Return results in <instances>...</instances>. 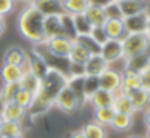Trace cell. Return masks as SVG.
<instances>
[{
	"mask_svg": "<svg viewBox=\"0 0 150 138\" xmlns=\"http://www.w3.org/2000/svg\"><path fill=\"white\" fill-rule=\"evenodd\" d=\"M44 15L37 11L33 5H28L18 18V28L19 32L25 40L33 44H40L46 40L44 34Z\"/></svg>",
	"mask_w": 150,
	"mask_h": 138,
	"instance_id": "6da1fadb",
	"label": "cell"
},
{
	"mask_svg": "<svg viewBox=\"0 0 150 138\" xmlns=\"http://www.w3.org/2000/svg\"><path fill=\"white\" fill-rule=\"evenodd\" d=\"M68 78L65 75H62L57 71H50L47 72V75L41 80V85H40V91L34 99V103L31 107H37V106H43V110H46L50 104H54V99L59 94V91L66 85ZM30 107V109H31Z\"/></svg>",
	"mask_w": 150,
	"mask_h": 138,
	"instance_id": "7a4b0ae2",
	"label": "cell"
},
{
	"mask_svg": "<svg viewBox=\"0 0 150 138\" xmlns=\"http://www.w3.org/2000/svg\"><path fill=\"white\" fill-rule=\"evenodd\" d=\"M122 47H124V59L134 57L150 49V37L147 35V32L127 34L122 38Z\"/></svg>",
	"mask_w": 150,
	"mask_h": 138,
	"instance_id": "3957f363",
	"label": "cell"
},
{
	"mask_svg": "<svg viewBox=\"0 0 150 138\" xmlns=\"http://www.w3.org/2000/svg\"><path fill=\"white\" fill-rule=\"evenodd\" d=\"M72 43L74 40L68 38V37H62V35H54V37H49L46 38L41 44L46 47L47 51H50L54 56H60V57H68L69 51L72 49Z\"/></svg>",
	"mask_w": 150,
	"mask_h": 138,
	"instance_id": "277c9868",
	"label": "cell"
},
{
	"mask_svg": "<svg viewBox=\"0 0 150 138\" xmlns=\"http://www.w3.org/2000/svg\"><path fill=\"white\" fill-rule=\"evenodd\" d=\"M54 104H56L62 112H65V113H72V112H75V110L80 107V100H78L77 94L72 91V88L66 84V85L59 91V94L56 96Z\"/></svg>",
	"mask_w": 150,
	"mask_h": 138,
	"instance_id": "5b68a950",
	"label": "cell"
},
{
	"mask_svg": "<svg viewBox=\"0 0 150 138\" xmlns=\"http://www.w3.org/2000/svg\"><path fill=\"white\" fill-rule=\"evenodd\" d=\"M100 54L102 57L110 65L119 59L124 57V47H122V40H112L109 38L100 46Z\"/></svg>",
	"mask_w": 150,
	"mask_h": 138,
	"instance_id": "8992f818",
	"label": "cell"
},
{
	"mask_svg": "<svg viewBox=\"0 0 150 138\" xmlns=\"http://www.w3.org/2000/svg\"><path fill=\"white\" fill-rule=\"evenodd\" d=\"M99 82H100V88L112 93H119L122 85V72L108 68L103 74L99 75Z\"/></svg>",
	"mask_w": 150,
	"mask_h": 138,
	"instance_id": "52a82bcc",
	"label": "cell"
},
{
	"mask_svg": "<svg viewBox=\"0 0 150 138\" xmlns=\"http://www.w3.org/2000/svg\"><path fill=\"white\" fill-rule=\"evenodd\" d=\"M147 19H149V13H147V11L140 12V13L132 15V16L122 18V21H124V27H125L127 34L146 32V28H147Z\"/></svg>",
	"mask_w": 150,
	"mask_h": 138,
	"instance_id": "ba28073f",
	"label": "cell"
},
{
	"mask_svg": "<svg viewBox=\"0 0 150 138\" xmlns=\"http://www.w3.org/2000/svg\"><path fill=\"white\" fill-rule=\"evenodd\" d=\"M149 66H150V49L147 51L141 53V54H137L134 57L125 59V69L124 71L141 75Z\"/></svg>",
	"mask_w": 150,
	"mask_h": 138,
	"instance_id": "9c48e42d",
	"label": "cell"
},
{
	"mask_svg": "<svg viewBox=\"0 0 150 138\" xmlns=\"http://www.w3.org/2000/svg\"><path fill=\"white\" fill-rule=\"evenodd\" d=\"M31 5L37 11H40L44 16H53V15L65 13L63 0H34Z\"/></svg>",
	"mask_w": 150,
	"mask_h": 138,
	"instance_id": "30bf717a",
	"label": "cell"
},
{
	"mask_svg": "<svg viewBox=\"0 0 150 138\" xmlns=\"http://www.w3.org/2000/svg\"><path fill=\"white\" fill-rule=\"evenodd\" d=\"M108 68H109V63L102 57L100 53H97V54H91L90 59L86 62L84 71H86V75L99 77L100 74H103V72L106 71Z\"/></svg>",
	"mask_w": 150,
	"mask_h": 138,
	"instance_id": "8fae6325",
	"label": "cell"
},
{
	"mask_svg": "<svg viewBox=\"0 0 150 138\" xmlns=\"http://www.w3.org/2000/svg\"><path fill=\"white\" fill-rule=\"evenodd\" d=\"M116 3L119 6L122 18L132 16V15H137L140 12L147 11L146 0H122V2H116Z\"/></svg>",
	"mask_w": 150,
	"mask_h": 138,
	"instance_id": "7c38bea8",
	"label": "cell"
},
{
	"mask_svg": "<svg viewBox=\"0 0 150 138\" xmlns=\"http://www.w3.org/2000/svg\"><path fill=\"white\" fill-rule=\"evenodd\" d=\"M25 109H22L21 106H18L13 100L11 101H3V106H2V113L3 119L5 120H12V122H21L22 118L25 116Z\"/></svg>",
	"mask_w": 150,
	"mask_h": 138,
	"instance_id": "4fadbf2b",
	"label": "cell"
},
{
	"mask_svg": "<svg viewBox=\"0 0 150 138\" xmlns=\"http://www.w3.org/2000/svg\"><path fill=\"white\" fill-rule=\"evenodd\" d=\"M140 88H143L141 87V77L138 74L124 71L122 72V85H121L119 93H124L127 96H131L134 91H137Z\"/></svg>",
	"mask_w": 150,
	"mask_h": 138,
	"instance_id": "5bb4252c",
	"label": "cell"
},
{
	"mask_svg": "<svg viewBox=\"0 0 150 138\" xmlns=\"http://www.w3.org/2000/svg\"><path fill=\"white\" fill-rule=\"evenodd\" d=\"M103 27H105L108 37L112 40H122L127 35L122 18H108V21Z\"/></svg>",
	"mask_w": 150,
	"mask_h": 138,
	"instance_id": "9a60e30c",
	"label": "cell"
},
{
	"mask_svg": "<svg viewBox=\"0 0 150 138\" xmlns=\"http://www.w3.org/2000/svg\"><path fill=\"white\" fill-rule=\"evenodd\" d=\"M28 62H30L31 72H33L37 78H40V80H43V78L47 75V72L50 71L49 66H47V63H46V60H44L34 49H33L31 54L28 56Z\"/></svg>",
	"mask_w": 150,
	"mask_h": 138,
	"instance_id": "2e32d148",
	"label": "cell"
},
{
	"mask_svg": "<svg viewBox=\"0 0 150 138\" xmlns=\"http://www.w3.org/2000/svg\"><path fill=\"white\" fill-rule=\"evenodd\" d=\"M44 34H46V38L54 37V35L66 37L65 30L62 27V18H60V15H53V16H46L44 18Z\"/></svg>",
	"mask_w": 150,
	"mask_h": 138,
	"instance_id": "e0dca14e",
	"label": "cell"
},
{
	"mask_svg": "<svg viewBox=\"0 0 150 138\" xmlns=\"http://www.w3.org/2000/svg\"><path fill=\"white\" fill-rule=\"evenodd\" d=\"M115 97H116V93H112V91H108V90L99 88V90H97V91L88 99V101L94 106V109L110 107V106H113Z\"/></svg>",
	"mask_w": 150,
	"mask_h": 138,
	"instance_id": "ac0fdd59",
	"label": "cell"
},
{
	"mask_svg": "<svg viewBox=\"0 0 150 138\" xmlns=\"http://www.w3.org/2000/svg\"><path fill=\"white\" fill-rule=\"evenodd\" d=\"M90 56H91V53H90V50H88L84 44H81V43L77 41V40H74L72 49H71L69 56H68L69 62H72V63H80V65H86V62L90 59Z\"/></svg>",
	"mask_w": 150,
	"mask_h": 138,
	"instance_id": "d6986e66",
	"label": "cell"
},
{
	"mask_svg": "<svg viewBox=\"0 0 150 138\" xmlns=\"http://www.w3.org/2000/svg\"><path fill=\"white\" fill-rule=\"evenodd\" d=\"M24 75L22 68L18 65H11V63H3L0 69V77L3 82H19Z\"/></svg>",
	"mask_w": 150,
	"mask_h": 138,
	"instance_id": "ffe728a7",
	"label": "cell"
},
{
	"mask_svg": "<svg viewBox=\"0 0 150 138\" xmlns=\"http://www.w3.org/2000/svg\"><path fill=\"white\" fill-rule=\"evenodd\" d=\"M113 109L116 113H124V115H131V116L137 112L131 101V97L124 93H116V97L113 101Z\"/></svg>",
	"mask_w": 150,
	"mask_h": 138,
	"instance_id": "44dd1931",
	"label": "cell"
},
{
	"mask_svg": "<svg viewBox=\"0 0 150 138\" xmlns=\"http://www.w3.org/2000/svg\"><path fill=\"white\" fill-rule=\"evenodd\" d=\"M84 16L87 18V21L91 27H103L108 21V15H106L105 9L97 8V6H88L87 11L84 12Z\"/></svg>",
	"mask_w": 150,
	"mask_h": 138,
	"instance_id": "7402d4cb",
	"label": "cell"
},
{
	"mask_svg": "<svg viewBox=\"0 0 150 138\" xmlns=\"http://www.w3.org/2000/svg\"><path fill=\"white\" fill-rule=\"evenodd\" d=\"M19 85H21V88H24V90L30 91L31 94L37 96L38 91H40L41 80L37 78L31 71H28V72H25V74L22 75V78H21V81H19Z\"/></svg>",
	"mask_w": 150,
	"mask_h": 138,
	"instance_id": "603a6c76",
	"label": "cell"
},
{
	"mask_svg": "<svg viewBox=\"0 0 150 138\" xmlns=\"http://www.w3.org/2000/svg\"><path fill=\"white\" fill-rule=\"evenodd\" d=\"M131 101L135 107V110H146L147 107H150V91L146 88H140L137 91H134L131 96Z\"/></svg>",
	"mask_w": 150,
	"mask_h": 138,
	"instance_id": "cb8c5ba5",
	"label": "cell"
},
{
	"mask_svg": "<svg viewBox=\"0 0 150 138\" xmlns=\"http://www.w3.org/2000/svg\"><path fill=\"white\" fill-rule=\"evenodd\" d=\"M28 59V54L21 49V47H11L6 53H5V63H11V65H18L22 66Z\"/></svg>",
	"mask_w": 150,
	"mask_h": 138,
	"instance_id": "d4e9b609",
	"label": "cell"
},
{
	"mask_svg": "<svg viewBox=\"0 0 150 138\" xmlns=\"http://www.w3.org/2000/svg\"><path fill=\"white\" fill-rule=\"evenodd\" d=\"M88 6H90L88 0H63L65 13H69V15H80V13H84Z\"/></svg>",
	"mask_w": 150,
	"mask_h": 138,
	"instance_id": "484cf974",
	"label": "cell"
},
{
	"mask_svg": "<svg viewBox=\"0 0 150 138\" xmlns=\"http://www.w3.org/2000/svg\"><path fill=\"white\" fill-rule=\"evenodd\" d=\"M115 113H116V112H115L113 106H110V107H100V109H96V110H94V122L100 123L102 126H110Z\"/></svg>",
	"mask_w": 150,
	"mask_h": 138,
	"instance_id": "4316f807",
	"label": "cell"
},
{
	"mask_svg": "<svg viewBox=\"0 0 150 138\" xmlns=\"http://www.w3.org/2000/svg\"><path fill=\"white\" fill-rule=\"evenodd\" d=\"M81 132L86 138H106V129L97 122H88L81 128Z\"/></svg>",
	"mask_w": 150,
	"mask_h": 138,
	"instance_id": "83f0119b",
	"label": "cell"
},
{
	"mask_svg": "<svg viewBox=\"0 0 150 138\" xmlns=\"http://www.w3.org/2000/svg\"><path fill=\"white\" fill-rule=\"evenodd\" d=\"M110 126L115 131H128L132 126V116L131 115H124V113H115Z\"/></svg>",
	"mask_w": 150,
	"mask_h": 138,
	"instance_id": "f1b7e54d",
	"label": "cell"
},
{
	"mask_svg": "<svg viewBox=\"0 0 150 138\" xmlns=\"http://www.w3.org/2000/svg\"><path fill=\"white\" fill-rule=\"evenodd\" d=\"M72 21H74V27H75L77 37H78V35H87V34H90V31H91L93 27L88 24V21H87V18L84 16V13L72 15Z\"/></svg>",
	"mask_w": 150,
	"mask_h": 138,
	"instance_id": "f546056e",
	"label": "cell"
},
{
	"mask_svg": "<svg viewBox=\"0 0 150 138\" xmlns=\"http://www.w3.org/2000/svg\"><path fill=\"white\" fill-rule=\"evenodd\" d=\"M34 99H35L34 94H31L30 91H27V90H24V88H19L18 93L15 94V97H13V101H15L18 106H21L22 109L28 110V109L33 106Z\"/></svg>",
	"mask_w": 150,
	"mask_h": 138,
	"instance_id": "4dcf8cb0",
	"label": "cell"
},
{
	"mask_svg": "<svg viewBox=\"0 0 150 138\" xmlns=\"http://www.w3.org/2000/svg\"><path fill=\"white\" fill-rule=\"evenodd\" d=\"M15 135H22V126L19 122H12V120H5L2 128H0V138L3 137H15Z\"/></svg>",
	"mask_w": 150,
	"mask_h": 138,
	"instance_id": "1f68e13d",
	"label": "cell"
},
{
	"mask_svg": "<svg viewBox=\"0 0 150 138\" xmlns=\"http://www.w3.org/2000/svg\"><path fill=\"white\" fill-rule=\"evenodd\" d=\"M99 88H100L99 77H91V75H86V77H84V94H86V99H87V100H88Z\"/></svg>",
	"mask_w": 150,
	"mask_h": 138,
	"instance_id": "d6a6232c",
	"label": "cell"
},
{
	"mask_svg": "<svg viewBox=\"0 0 150 138\" xmlns=\"http://www.w3.org/2000/svg\"><path fill=\"white\" fill-rule=\"evenodd\" d=\"M21 88L19 82H5L2 91H0V99L3 101H11L13 100L15 94L18 93V90Z\"/></svg>",
	"mask_w": 150,
	"mask_h": 138,
	"instance_id": "836d02e7",
	"label": "cell"
},
{
	"mask_svg": "<svg viewBox=\"0 0 150 138\" xmlns=\"http://www.w3.org/2000/svg\"><path fill=\"white\" fill-rule=\"evenodd\" d=\"M77 41H80L81 44H84L88 50H90V53L91 54H97V53H100V46L87 34V35H78L77 38H75Z\"/></svg>",
	"mask_w": 150,
	"mask_h": 138,
	"instance_id": "e575fe53",
	"label": "cell"
},
{
	"mask_svg": "<svg viewBox=\"0 0 150 138\" xmlns=\"http://www.w3.org/2000/svg\"><path fill=\"white\" fill-rule=\"evenodd\" d=\"M88 35H90L99 46H102L105 41L109 40V37H108V34H106V31H105V27H93Z\"/></svg>",
	"mask_w": 150,
	"mask_h": 138,
	"instance_id": "d590c367",
	"label": "cell"
},
{
	"mask_svg": "<svg viewBox=\"0 0 150 138\" xmlns=\"http://www.w3.org/2000/svg\"><path fill=\"white\" fill-rule=\"evenodd\" d=\"M15 2L16 0H0V16H6L8 13H11L15 8Z\"/></svg>",
	"mask_w": 150,
	"mask_h": 138,
	"instance_id": "8d00e7d4",
	"label": "cell"
},
{
	"mask_svg": "<svg viewBox=\"0 0 150 138\" xmlns=\"http://www.w3.org/2000/svg\"><path fill=\"white\" fill-rule=\"evenodd\" d=\"M105 12H106L108 18H122L121 11H119V6H118L116 2H113V3H110L108 8H105Z\"/></svg>",
	"mask_w": 150,
	"mask_h": 138,
	"instance_id": "74e56055",
	"label": "cell"
},
{
	"mask_svg": "<svg viewBox=\"0 0 150 138\" xmlns=\"http://www.w3.org/2000/svg\"><path fill=\"white\" fill-rule=\"evenodd\" d=\"M140 77H141V87L150 91V66L146 69Z\"/></svg>",
	"mask_w": 150,
	"mask_h": 138,
	"instance_id": "f35d334b",
	"label": "cell"
},
{
	"mask_svg": "<svg viewBox=\"0 0 150 138\" xmlns=\"http://www.w3.org/2000/svg\"><path fill=\"white\" fill-rule=\"evenodd\" d=\"M88 2H90V6H97V8L105 9V8H108L110 3H113L115 0H88Z\"/></svg>",
	"mask_w": 150,
	"mask_h": 138,
	"instance_id": "ab89813d",
	"label": "cell"
},
{
	"mask_svg": "<svg viewBox=\"0 0 150 138\" xmlns=\"http://www.w3.org/2000/svg\"><path fill=\"white\" fill-rule=\"evenodd\" d=\"M144 122H146V126L150 128V107H147V110L144 113Z\"/></svg>",
	"mask_w": 150,
	"mask_h": 138,
	"instance_id": "60d3db41",
	"label": "cell"
},
{
	"mask_svg": "<svg viewBox=\"0 0 150 138\" xmlns=\"http://www.w3.org/2000/svg\"><path fill=\"white\" fill-rule=\"evenodd\" d=\"M6 30V22H5V18L3 16H0V35H2Z\"/></svg>",
	"mask_w": 150,
	"mask_h": 138,
	"instance_id": "b9f144b4",
	"label": "cell"
},
{
	"mask_svg": "<svg viewBox=\"0 0 150 138\" xmlns=\"http://www.w3.org/2000/svg\"><path fill=\"white\" fill-rule=\"evenodd\" d=\"M69 138H86V137H84V134L81 131H77V132H74Z\"/></svg>",
	"mask_w": 150,
	"mask_h": 138,
	"instance_id": "7bdbcfd3",
	"label": "cell"
},
{
	"mask_svg": "<svg viewBox=\"0 0 150 138\" xmlns=\"http://www.w3.org/2000/svg\"><path fill=\"white\" fill-rule=\"evenodd\" d=\"M146 32H147V35L150 37V15H149V19H147V28H146Z\"/></svg>",
	"mask_w": 150,
	"mask_h": 138,
	"instance_id": "ee69618b",
	"label": "cell"
},
{
	"mask_svg": "<svg viewBox=\"0 0 150 138\" xmlns=\"http://www.w3.org/2000/svg\"><path fill=\"white\" fill-rule=\"evenodd\" d=\"M3 122H5V119H3V116H2V113H0V128H2V125H3Z\"/></svg>",
	"mask_w": 150,
	"mask_h": 138,
	"instance_id": "f6af8a7d",
	"label": "cell"
},
{
	"mask_svg": "<svg viewBox=\"0 0 150 138\" xmlns=\"http://www.w3.org/2000/svg\"><path fill=\"white\" fill-rule=\"evenodd\" d=\"M3 138H22V135H15V137H3Z\"/></svg>",
	"mask_w": 150,
	"mask_h": 138,
	"instance_id": "bcb514c9",
	"label": "cell"
},
{
	"mask_svg": "<svg viewBox=\"0 0 150 138\" xmlns=\"http://www.w3.org/2000/svg\"><path fill=\"white\" fill-rule=\"evenodd\" d=\"M146 138H150V128H147V132H146Z\"/></svg>",
	"mask_w": 150,
	"mask_h": 138,
	"instance_id": "7dc6e473",
	"label": "cell"
},
{
	"mask_svg": "<svg viewBox=\"0 0 150 138\" xmlns=\"http://www.w3.org/2000/svg\"><path fill=\"white\" fill-rule=\"evenodd\" d=\"M22 2H28V3H30V5H31V3H33V2H34V0H22Z\"/></svg>",
	"mask_w": 150,
	"mask_h": 138,
	"instance_id": "c3c4849f",
	"label": "cell"
},
{
	"mask_svg": "<svg viewBox=\"0 0 150 138\" xmlns=\"http://www.w3.org/2000/svg\"><path fill=\"white\" fill-rule=\"evenodd\" d=\"M129 138H141V137H129Z\"/></svg>",
	"mask_w": 150,
	"mask_h": 138,
	"instance_id": "681fc988",
	"label": "cell"
},
{
	"mask_svg": "<svg viewBox=\"0 0 150 138\" xmlns=\"http://www.w3.org/2000/svg\"><path fill=\"white\" fill-rule=\"evenodd\" d=\"M115 2H122V0H115Z\"/></svg>",
	"mask_w": 150,
	"mask_h": 138,
	"instance_id": "f907efd6",
	"label": "cell"
}]
</instances>
